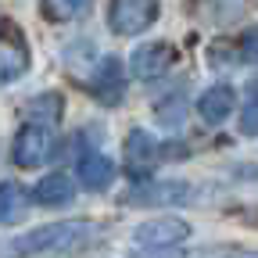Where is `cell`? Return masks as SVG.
I'll list each match as a JSON object with an SVG mask.
<instances>
[{
  "label": "cell",
  "instance_id": "19",
  "mask_svg": "<svg viewBox=\"0 0 258 258\" xmlns=\"http://www.w3.org/2000/svg\"><path fill=\"white\" fill-rule=\"evenodd\" d=\"M251 258H258V254H251Z\"/></svg>",
  "mask_w": 258,
  "mask_h": 258
},
{
  "label": "cell",
  "instance_id": "13",
  "mask_svg": "<svg viewBox=\"0 0 258 258\" xmlns=\"http://www.w3.org/2000/svg\"><path fill=\"white\" fill-rule=\"evenodd\" d=\"M61 108H64L61 93H40V97H32V101L25 104V118L32 125H47L50 129V122L61 118Z\"/></svg>",
  "mask_w": 258,
  "mask_h": 258
},
{
  "label": "cell",
  "instance_id": "4",
  "mask_svg": "<svg viewBox=\"0 0 258 258\" xmlns=\"http://www.w3.org/2000/svg\"><path fill=\"white\" fill-rule=\"evenodd\" d=\"M50 144H54V137H50L47 125H32V122H25V125L18 129V137H15V147H11L15 165H22V169L40 165V161L50 154Z\"/></svg>",
  "mask_w": 258,
  "mask_h": 258
},
{
  "label": "cell",
  "instance_id": "12",
  "mask_svg": "<svg viewBox=\"0 0 258 258\" xmlns=\"http://www.w3.org/2000/svg\"><path fill=\"white\" fill-rule=\"evenodd\" d=\"M115 179V161L104 154H86L79 158V183L86 190H104Z\"/></svg>",
  "mask_w": 258,
  "mask_h": 258
},
{
  "label": "cell",
  "instance_id": "8",
  "mask_svg": "<svg viewBox=\"0 0 258 258\" xmlns=\"http://www.w3.org/2000/svg\"><path fill=\"white\" fill-rule=\"evenodd\" d=\"M90 93L97 97V101H104V104L122 101V93H125V76H122V61H118V57H101L97 72L90 76Z\"/></svg>",
  "mask_w": 258,
  "mask_h": 258
},
{
  "label": "cell",
  "instance_id": "1",
  "mask_svg": "<svg viewBox=\"0 0 258 258\" xmlns=\"http://www.w3.org/2000/svg\"><path fill=\"white\" fill-rule=\"evenodd\" d=\"M83 240H90V222H50L40 226L25 237H15L0 247V258H29V254H47V251H76Z\"/></svg>",
  "mask_w": 258,
  "mask_h": 258
},
{
  "label": "cell",
  "instance_id": "2",
  "mask_svg": "<svg viewBox=\"0 0 258 258\" xmlns=\"http://www.w3.org/2000/svg\"><path fill=\"white\" fill-rule=\"evenodd\" d=\"M25 72H29V43L15 22L0 18V86L22 79Z\"/></svg>",
  "mask_w": 258,
  "mask_h": 258
},
{
  "label": "cell",
  "instance_id": "14",
  "mask_svg": "<svg viewBox=\"0 0 258 258\" xmlns=\"http://www.w3.org/2000/svg\"><path fill=\"white\" fill-rule=\"evenodd\" d=\"M90 4L93 0H43V15L50 22H72V18L86 15Z\"/></svg>",
  "mask_w": 258,
  "mask_h": 258
},
{
  "label": "cell",
  "instance_id": "18",
  "mask_svg": "<svg viewBox=\"0 0 258 258\" xmlns=\"http://www.w3.org/2000/svg\"><path fill=\"white\" fill-rule=\"evenodd\" d=\"M240 57L251 61V64H258V25L247 29L244 36H240Z\"/></svg>",
  "mask_w": 258,
  "mask_h": 258
},
{
  "label": "cell",
  "instance_id": "10",
  "mask_svg": "<svg viewBox=\"0 0 258 258\" xmlns=\"http://www.w3.org/2000/svg\"><path fill=\"white\" fill-rule=\"evenodd\" d=\"M233 108H237V93H233V86H226V83L205 90V93H201V101H198V115H201L205 125H219V122H226Z\"/></svg>",
  "mask_w": 258,
  "mask_h": 258
},
{
  "label": "cell",
  "instance_id": "9",
  "mask_svg": "<svg viewBox=\"0 0 258 258\" xmlns=\"http://www.w3.org/2000/svg\"><path fill=\"white\" fill-rule=\"evenodd\" d=\"M125 165H129V172L133 176H144V172H151L154 165H158V154H161V147H158V140L151 137V133H144V129H133V133L125 137Z\"/></svg>",
  "mask_w": 258,
  "mask_h": 258
},
{
  "label": "cell",
  "instance_id": "7",
  "mask_svg": "<svg viewBox=\"0 0 258 258\" xmlns=\"http://www.w3.org/2000/svg\"><path fill=\"white\" fill-rule=\"evenodd\" d=\"M186 237H190V226L183 219H154V222H144L133 230V240L144 247H172Z\"/></svg>",
  "mask_w": 258,
  "mask_h": 258
},
{
  "label": "cell",
  "instance_id": "5",
  "mask_svg": "<svg viewBox=\"0 0 258 258\" xmlns=\"http://www.w3.org/2000/svg\"><path fill=\"white\" fill-rule=\"evenodd\" d=\"M190 201V186L186 183H144L133 186L125 194V205H137V208H154V205H186Z\"/></svg>",
  "mask_w": 258,
  "mask_h": 258
},
{
  "label": "cell",
  "instance_id": "17",
  "mask_svg": "<svg viewBox=\"0 0 258 258\" xmlns=\"http://www.w3.org/2000/svg\"><path fill=\"white\" fill-rule=\"evenodd\" d=\"M240 129L247 137H258V93L247 101V108H244V115H240Z\"/></svg>",
  "mask_w": 258,
  "mask_h": 258
},
{
  "label": "cell",
  "instance_id": "15",
  "mask_svg": "<svg viewBox=\"0 0 258 258\" xmlns=\"http://www.w3.org/2000/svg\"><path fill=\"white\" fill-rule=\"evenodd\" d=\"M25 205V190L18 183H0V222H8L22 212Z\"/></svg>",
  "mask_w": 258,
  "mask_h": 258
},
{
  "label": "cell",
  "instance_id": "11",
  "mask_svg": "<svg viewBox=\"0 0 258 258\" xmlns=\"http://www.w3.org/2000/svg\"><path fill=\"white\" fill-rule=\"evenodd\" d=\"M32 201L43 205V208H64V205L76 201V186H72V179L64 176V172H54V176H47V179L36 183Z\"/></svg>",
  "mask_w": 258,
  "mask_h": 258
},
{
  "label": "cell",
  "instance_id": "6",
  "mask_svg": "<svg viewBox=\"0 0 258 258\" xmlns=\"http://www.w3.org/2000/svg\"><path fill=\"white\" fill-rule=\"evenodd\" d=\"M172 61H176V50L169 47V43H144V47H137L133 50V76L137 79H144V83H151V79H161L169 69H172Z\"/></svg>",
  "mask_w": 258,
  "mask_h": 258
},
{
  "label": "cell",
  "instance_id": "16",
  "mask_svg": "<svg viewBox=\"0 0 258 258\" xmlns=\"http://www.w3.org/2000/svg\"><path fill=\"white\" fill-rule=\"evenodd\" d=\"M179 104H183L179 97H176V101H172V97H165V101L158 104V122H161V125H179V122H183Z\"/></svg>",
  "mask_w": 258,
  "mask_h": 258
},
{
  "label": "cell",
  "instance_id": "3",
  "mask_svg": "<svg viewBox=\"0 0 258 258\" xmlns=\"http://www.w3.org/2000/svg\"><path fill=\"white\" fill-rule=\"evenodd\" d=\"M158 18V0H111L108 25L118 36H137Z\"/></svg>",
  "mask_w": 258,
  "mask_h": 258
}]
</instances>
